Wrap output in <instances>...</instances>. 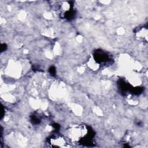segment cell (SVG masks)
<instances>
[{
  "label": "cell",
  "instance_id": "6da1fadb",
  "mask_svg": "<svg viewBox=\"0 0 148 148\" xmlns=\"http://www.w3.org/2000/svg\"><path fill=\"white\" fill-rule=\"evenodd\" d=\"M50 144L54 145L56 146H62L64 143H65V140L64 138L60 136H57L54 138H50Z\"/></svg>",
  "mask_w": 148,
  "mask_h": 148
}]
</instances>
